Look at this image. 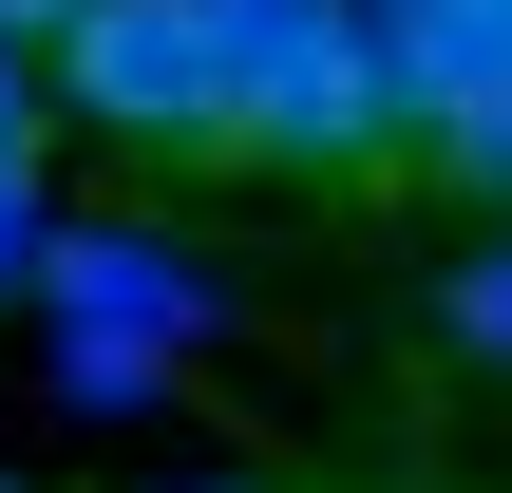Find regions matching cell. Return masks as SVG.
I'll return each mask as SVG.
<instances>
[{"label": "cell", "mask_w": 512, "mask_h": 493, "mask_svg": "<svg viewBox=\"0 0 512 493\" xmlns=\"http://www.w3.org/2000/svg\"><path fill=\"white\" fill-rule=\"evenodd\" d=\"M38 285H57L76 323H133V342H190V323H209V285H190L171 247H133V228H57Z\"/></svg>", "instance_id": "obj_3"}, {"label": "cell", "mask_w": 512, "mask_h": 493, "mask_svg": "<svg viewBox=\"0 0 512 493\" xmlns=\"http://www.w3.org/2000/svg\"><path fill=\"white\" fill-rule=\"evenodd\" d=\"M228 19V171H285V190H361L399 171V76H380V19L361 0H209Z\"/></svg>", "instance_id": "obj_1"}, {"label": "cell", "mask_w": 512, "mask_h": 493, "mask_svg": "<svg viewBox=\"0 0 512 493\" xmlns=\"http://www.w3.org/2000/svg\"><path fill=\"white\" fill-rule=\"evenodd\" d=\"M437 342H456V361H494V380H512V228L475 247V266H456V285H437Z\"/></svg>", "instance_id": "obj_5"}, {"label": "cell", "mask_w": 512, "mask_h": 493, "mask_svg": "<svg viewBox=\"0 0 512 493\" xmlns=\"http://www.w3.org/2000/svg\"><path fill=\"white\" fill-rule=\"evenodd\" d=\"M0 493H19V475H0Z\"/></svg>", "instance_id": "obj_9"}, {"label": "cell", "mask_w": 512, "mask_h": 493, "mask_svg": "<svg viewBox=\"0 0 512 493\" xmlns=\"http://www.w3.org/2000/svg\"><path fill=\"white\" fill-rule=\"evenodd\" d=\"M57 19H76V0H0V38H38V57H57Z\"/></svg>", "instance_id": "obj_8"}, {"label": "cell", "mask_w": 512, "mask_h": 493, "mask_svg": "<svg viewBox=\"0 0 512 493\" xmlns=\"http://www.w3.org/2000/svg\"><path fill=\"white\" fill-rule=\"evenodd\" d=\"M38 247H57V228H38V171H0V304L38 285Z\"/></svg>", "instance_id": "obj_7"}, {"label": "cell", "mask_w": 512, "mask_h": 493, "mask_svg": "<svg viewBox=\"0 0 512 493\" xmlns=\"http://www.w3.org/2000/svg\"><path fill=\"white\" fill-rule=\"evenodd\" d=\"M418 171H437V190H475V209H512V95L437 114V133H418Z\"/></svg>", "instance_id": "obj_4"}, {"label": "cell", "mask_w": 512, "mask_h": 493, "mask_svg": "<svg viewBox=\"0 0 512 493\" xmlns=\"http://www.w3.org/2000/svg\"><path fill=\"white\" fill-rule=\"evenodd\" d=\"M57 114H95V152L228 171V19L209 0H76L57 19Z\"/></svg>", "instance_id": "obj_2"}, {"label": "cell", "mask_w": 512, "mask_h": 493, "mask_svg": "<svg viewBox=\"0 0 512 493\" xmlns=\"http://www.w3.org/2000/svg\"><path fill=\"white\" fill-rule=\"evenodd\" d=\"M38 152H57V57L0 38V171H38Z\"/></svg>", "instance_id": "obj_6"}]
</instances>
